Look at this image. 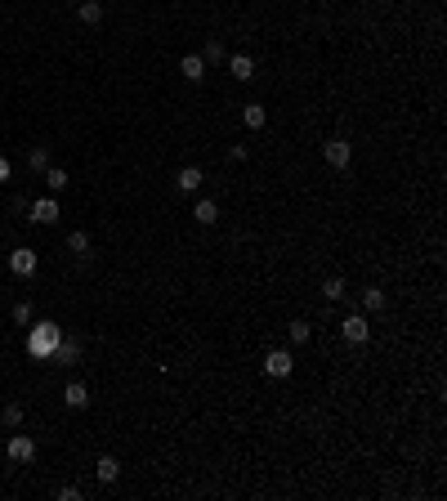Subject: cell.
<instances>
[{"instance_id":"13","label":"cell","mask_w":447,"mask_h":501,"mask_svg":"<svg viewBox=\"0 0 447 501\" xmlns=\"http://www.w3.org/2000/svg\"><path fill=\"white\" fill-rule=\"evenodd\" d=\"M202 166H184V170H179V175H175V184L179 188H184V193H197V188H202Z\"/></svg>"},{"instance_id":"11","label":"cell","mask_w":447,"mask_h":501,"mask_svg":"<svg viewBox=\"0 0 447 501\" xmlns=\"http://www.w3.org/2000/svg\"><path fill=\"white\" fill-rule=\"evenodd\" d=\"M179 77L184 81H206V59L202 54H188V59L179 63Z\"/></svg>"},{"instance_id":"26","label":"cell","mask_w":447,"mask_h":501,"mask_svg":"<svg viewBox=\"0 0 447 501\" xmlns=\"http://www.w3.org/2000/svg\"><path fill=\"white\" fill-rule=\"evenodd\" d=\"M246 157H251V148H246V144H233V148H228V162H246Z\"/></svg>"},{"instance_id":"6","label":"cell","mask_w":447,"mask_h":501,"mask_svg":"<svg viewBox=\"0 0 447 501\" xmlns=\"http://www.w3.org/2000/svg\"><path fill=\"white\" fill-rule=\"evenodd\" d=\"M322 157H327V166L345 170V166H349V157H354V148H349L345 139H327V144H322Z\"/></svg>"},{"instance_id":"27","label":"cell","mask_w":447,"mask_h":501,"mask_svg":"<svg viewBox=\"0 0 447 501\" xmlns=\"http://www.w3.org/2000/svg\"><path fill=\"white\" fill-rule=\"evenodd\" d=\"M59 501H81V488H72V484L59 488Z\"/></svg>"},{"instance_id":"17","label":"cell","mask_w":447,"mask_h":501,"mask_svg":"<svg viewBox=\"0 0 447 501\" xmlns=\"http://www.w3.org/2000/svg\"><path fill=\"white\" fill-rule=\"evenodd\" d=\"M68 251L76 255V260H85V255H90V233H85V229L68 233Z\"/></svg>"},{"instance_id":"24","label":"cell","mask_w":447,"mask_h":501,"mask_svg":"<svg viewBox=\"0 0 447 501\" xmlns=\"http://www.w3.org/2000/svg\"><path fill=\"white\" fill-rule=\"evenodd\" d=\"M363 309H367V314L385 309V291H380V287H367V291H363Z\"/></svg>"},{"instance_id":"2","label":"cell","mask_w":447,"mask_h":501,"mask_svg":"<svg viewBox=\"0 0 447 501\" xmlns=\"http://www.w3.org/2000/svg\"><path fill=\"white\" fill-rule=\"evenodd\" d=\"M36 264H41V255H36L32 247L9 251V273H14V278H32V273H36Z\"/></svg>"},{"instance_id":"1","label":"cell","mask_w":447,"mask_h":501,"mask_svg":"<svg viewBox=\"0 0 447 501\" xmlns=\"http://www.w3.org/2000/svg\"><path fill=\"white\" fill-rule=\"evenodd\" d=\"M59 340H63V327L59 323H32V327H27V354L41 358V363H50L54 349H59Z\"/></svg>"},{"instance_id":"25","label":"cell","mask_w":447,"mask_h":501,"mask_svg":"<svg viewBox=\"0 0 447 501\" xmlns=\"http://www.w3.org/2000/svg\"><path fill=\"white\" fill-rule=\"evenodd\" d=\"M287 332H291V340H296V345H304V340H309V336H313V327H309V323H304V318H296V323H291V327H287Z\"/></svg>"},{"instance_id":"28","label":"cell","mask_w":447,"mask_h":501,"mask_svg":"<svg viewBox=\"0 0 447 501\" xmlns=\"http://www.w3.org/2000/svg\"><path fill=\"white\" fill-rule=\"evenodd\" d=\"M5 179H9V162H5V157H0V184H5Z\"/></svg>"},{"instance_id":"9","label":"cell","mask_w":447,"mask_h":501,"mask_svg":"<svg viewBox=\"0 0 447 501\" xmlns=\"http://www.w3.org/2000/svg\"><path fill=\"white\" fill-rule=\"evenodd\" d=\"M224 63H228V72H233L237 81H251L255 77V59H251V54H228Z\"/></svg>"},{"instance_id":"14","label":"cell","mask_w":447,"mask_h":501,"mask_svg":"<svg viewBox=\"0 0 447 501\" xmlns=\"http://www.w3.org/2000/svg\"><path fill=\"white\" fill-rule=\"evenodd\" d=\"M94 475H99V484H117V479H121V461L117 457H99Z\"/></svg>"},{"instance_id":"3","label":"cell","mask_w":447,"mask_h":501,"mask_svg":"<svg viewBox=\"0 0 447 501\" xmlns=\"http://www.w3.org/2000/svg\"><path fill=\"white\" fill-rule=\"evenodd\" d=\"M340 336H345L349 345H367V336H372V323H367V314H349L345 323H340Z\"/></svg>"},{"instance_id":"19","label":"cell","mask_w":447,"mask_h":501,"mask_svg":"<svg viewBox=\"0 0 447 501\" xmlns=\"http://www.w3.org/2000/svg\"><path fill=\"white\" fill-rule=\"evenodd\" d=\"M23 403H5V412H0V425H5V430H18V425H23Z\"/></svg>"},{"instance_id":"21","label":"cell","mask_w":447,"mask_h":501,"mask_svg":"<svg viewBox=\"0 0 447 501\" xmlns=\"http://www.w3.org/2000/svg\"><path fill=\"white\" fill-rule=\"evenodd\" d=\"M202 59H206V68H211V63H224V59H228V50H224V41H220V36H211V41H206V54H202Z\"/></svg>"},{"instance_id":"12","label":"cell","mask_w":447,"mask_h":501,"mask_svg":"<svg viewBox=\"0 0 447 501\" xmlns=\"http://www.w3.org/2000/svg\"><path fill=\"white\" fill-rule=\"evenodd\" d=\"M264 121H269L264 103H246V108H242V126L246 130H264Z\"/></svg>"},{"instance_id":"5","label":"cell","mask_w":447,"mask_h":501,"mask_svg":"<svg viewBox=\"0 0 447 501\" xmlns=\"http://www.w3.org/2000/svg\"><path fill=\"white\" fill-rule=\"evenodd\" d=\"M264 372L282 381V376H291V372H296V358H291L287 349H273V354H264Z\"/></svg>"},{"instance_id":"23","label":"cell","mask_w":447,"mask_h":501,"mask_svg":"<svg viewBox=\"0 0 447 501\" xmlns=\"http://www.w3.org/2000/svg\"><path fill=\"white\" fill-rule=\"evenodd\" d=\"M345 291H349L345 278H327V282H322V296H327V300H345Z\"/></svg>"},{"instance_id":"10","label":"cell","mask_w":447,"mask_h":501,"mask_svg":"<svg viewBox=\"0 0 447 501\" xmlns=\"http://www.w3.org/2000/svg\"><path fill=\"white\" fill-rule=\"evenodd\" d=\"M63 403H68V408H76V412L90 408V390H85L81 381H68V385H63Z\"/></svg>"},{"instance_id":"7","label":"cell","mask_w":447,"mask_h":501,"mask_svg":"<svg viewBox=\"0 0 447 501\" xmlns=\"http://www.w3.org/2000/svg\"><path fill=\"white\" fill-rule=\"evenodd\" d=\"M27 211H32L36 224H54V220H59V197H54V193H50V197H36Z\"/></svg>"},{"instance_id":"18","label":"cell","mask_w":447,"mask_h":501,"mask_svg":"<svg viewBox=\"0 0 447 501\" xmlns=\"http://www.w3.org/2000/svg\"><path fill=\"white\" fill-rule=\"evenodd\" d=\"M45 188L59 197L63 188H68V170H63V166H50V170H45Z\"/></svg>"},{"instance_id":"22","label":"cell","mask_w":447,"mask_h":501,"mask_svg":"<svg viewBox=\"0 0 447 501\" xmlns=\"http://www.w3.org/2000/svg\"><path fill=\"white\" fill-rule=\"evenodd\" d=\"M14 323H18V327H32V323H36L32 300H18V305H14Z\"/></svg>"},{"instance_id":"15","label":"cell","mask_w":447,"mask_h":501,"mask_svg":"<svg viewBox=\"0 0 447 501\" xmlns=\"http://www.w3.org/2000/svg\"><path fill=\"white\" fill-rule=\"evenodd\" d=\"M76 14H81L85 27H99L103 23V0H81V9H76Z\"/></svg>"},{"instance_id":"20","label":"cell","mask_w":447,"mask_h":501,"mask_svg":"<svg viewBox=\"0 0 447 501\" xmlns=\"http://www.w3.org/2000/svg\"><path fill=\"white\" fill-rule=\"evenodd\" d=\"M27 166H32L36 175H45V170H50V148H45V144H36L32 153H27Z\"/></svg>"},{"instance_id":"4","label":"cell","mask_w":447,"mask_h":501,"mask_svg":"<svg viewBox=\"0 0 447 501\" xmlns=\"http://www.w3.org/2000/svg\"><path fill=\"white\" fill-rule=\"evenodd\" d=\"M9 461H18V466H23V461L32 466L36 461V439L32 434H9Z\"/></svg>"},{"instance_id":"16","label":"cell","mask_w":447,"mask_h":501,"mask_svg":"<svg viewBox=\"0 0 447 501\" xmlns=\"http://www.w3.org/2000/svg\"><path fill=\"white\" fill-rule=\"evenodd\" d=\"M193 220H197V224H215V220H220V206H215L211 197H202V202L193 206Z\"/></svg>"},{"instance_id":"8","label":"cell","mask_w":447,"mask_h":501,"mask_svg":"<svg viewBox=\"0 0 447 501\" xmlns=\"http://www.w3.org/2000/svg\"><path fill=\"white\" fill-rule=\"evenodd\" d=\"M54 363L76 367V363H81V340H76V336H63V340H59V349H54Z\"/></svg>"}]
</instances>
